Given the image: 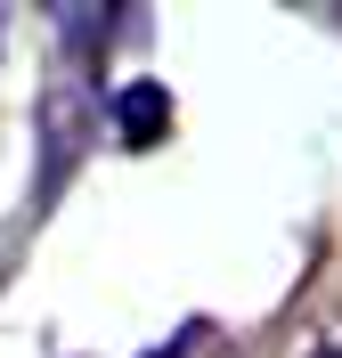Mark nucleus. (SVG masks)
I'll use <instances>...</instances> for the list:
<instances>
[{
	"mask_svg": "<svg viewBox=\"0 0 342 358\" xmlns=\"http://www.w3.org/2000/svg\"><path fill=\"white\" fill-rule=\"evenodd\" d=\"M90 147V106H82V90H49L41 106V196H57L73 171V155Z\"/></svg>",
	"mask_w": 342,
	"mask_h": 358,
	"instance_id": "obj_1",
	"label": "nucleus"
},
{
	"mask_svg": "<svg viewBox=\"0 0 342 358\" xmlns=\"http://www.w3.org/2000/svg\"><path fill=\"white\" fill-rule=\"evenodd\" d=\"M163 114H171L163 82H131V90H114V122H122V138H131V147H155V138H163Z\"/></svg>",
	"mask_w": 342,
	"mask_h": 358,
	"instance_id": "obj_2",
	"label": "nucleus"
},
{
	"mask_svg": "<svg viewBox=\"0 0 342 358\" xmlns=\"http://www.w3.org/2000/svg\"><path fill=\"white\" fill-rule=\"evenodd\" d=\"M285 358H342V317H318V326H301L285 342Z\"/></svg>",
	"mask_w": 342,
	"mask_h": 358,
	"instance_id": "obj_3",
	"label": "nucleus"
},
{
	"mask_svg": "<svg viewBox=\"0 0 342 358\" xmlns=\"http://www.w3.org/2000/svg\"><path fill=\"white\" fill-rule=\"evenodd\" d=\"M155 358H180V350H155Z\"/></svg>",
	"mask_w": 342,
	"mask_h": 358,
	"instance_id": "obj_4",
	"label": "nucleus"
},
{
	"mask_svg": "<svg viewBox=\"0 0 342 358\" xmlns=\"http://www.w3.org/2000/svg\"><path fill=\"white\" fill-rule=\"evenodd\" d=\"M0 33H8V17H0Z\"/></svg>",
	"mask_w": 342,
	"mask_h": 358,
	"instance_id": "obj_5",
	"label": "nucleus"
}]
</instances>
